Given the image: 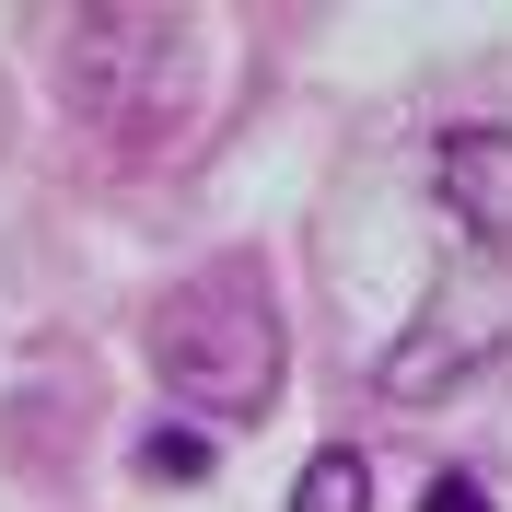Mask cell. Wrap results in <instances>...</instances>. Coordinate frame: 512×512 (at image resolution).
<instances>
[{"instance_id":"1","label":"cell","mask_w":512,"mask_h":512,"mask_svg":"<svg viewBox=\"0 0 512 512\" xmlns=\"http://www.w3.org/2000/svg\"><path fill=\"white\" fill-rule=\"evenodd\" d=\"M280 303L245 280V268H222V280H187L152 303V384L175 396V408L222 419V431H245V419H268V396H280Z\"/></svg>"},{"instance_id":"2","label":"cell","mask_w":512,"mask_h":512,"mask_svg":"<svg viewBox=\"0 0 512 512\" xmlns=\"http://www.w3.org/2000/svg\"><path fill=\"white\" fill-rule=\"evenodd\" d=\"M82 128L105 140H163V128L198 105V35L175 12H94L70 24V59H59Z\"/></svg>"},{"instance_id":"3","label":"cell","mask_w":512,"mask_h":512,"mask_svg":"<svg viewBox=\"0 0 512 512\" xmlns=\"http://www.w3.org/2000/svg\"><path fill=\"white\" fill-rule=\"evenodd\" d=\"M478 373L512 384V280L501 291H431V315L384 350V396H408V408H431V396H454Z\"/></svg>"},{"instance_id":"4","label":"cell","mask_w":512,"mask_h":512,"mask_svg":"<svg viewBox=\"0 0 512 512\" xmlns=\"http://www.w3.org/2000/svg\"><path fill=\"white\" fill-rule=\"evenodd\" d=\"M431 198H443L454 233L512 280V128H443L431 140Z\"/></svg>"},{"instance_id":"5","label":"cell","mask_w":512,"mask_h":512,"mask_svg":"<svg viewBox=\"0 0 512 512\" xmlns=\"http://www.w3.org/2000/svg\"><path fill=\"white\" fill-rule=\"evenodd\" d=\"M291 512H373V466H361L350 443H326L303 478H291Z\"/></svg>"},{"instance_id":"6","label":"cell","mask_w":512,"mask_h":512,"mask_svg":"<svg viewBox=\"0 0 512 512\" xmlns=\"http://www.w3.org/2000/svg\"><path fill=\"white\" fill-rule=\"evenodd\" d=\"M140 478H163V489L210 478V431H152V443H140Z\"/></svg>"},{"instance_id":"7","label":"cell","mask_w":512,"mask_h":512,"mask_svg":"<svg viewBox=\"0 0 512 512\" xmlns=\"http://www.w3.org/2000/svg\"><path fill=\"white\" fill-rule=\"evenodd\" d=\"M419 512H489V489L454 466V478H431V489H419Z\"/></svg>"}]
</instances>
